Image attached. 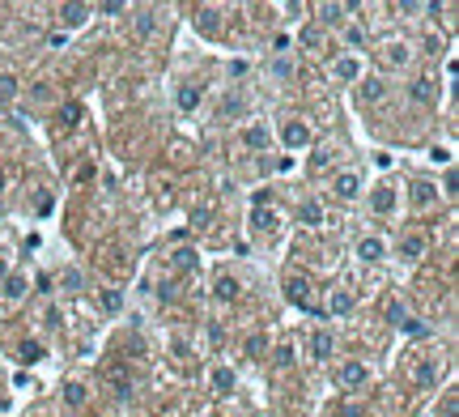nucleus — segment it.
I'll return each mask as SVG.
<instances>
[{"instance_id": "obj_10", "label": "nucleus", "mask_w": 459, "mask_h": 417, "mask_svg": "<svg viewBox=\"0 0 459 417\" xmlns=\"http://www.w3.org/2000/svg\"><path fill=\"white\" fill-rule=\"evenodd\" d=\"M298 217H302V226H319V222H323V205H319V201H302Z\"/></svg>"}, {"instance_id": "obj_22", "label": "nucleus", "mask_w": 459, "mask_h": 417, "mask_svg": "<svg viewBox=\"0 0 459 417\" xmlns=\"http://www.w3.org/2000/svg\"><path fill=\"white\" fill-rule=\"evenodd\" d=\"M43 358V345L39 340H21V362H39Z\"/></svg>"}, {"instance_id": "obj_29", "label": "nucleus", "mask_w": 459, "mask_h": 417, "mask_svg": "<svg viewBox=\"0 0 459 417\" xmlns=\"http://www.w3.org/2000/svg\"><path fill=\"white\" fill-rule=\"evenodd\" d=\"M5 294H9V298H21V294H26V281H21V277H9V281H5Z\"/></svg>"}, {"instance_id": "obj_5", "label": "nucleus", "mask_w": 459, "mask_h": 417, "mask_svg": "<svg viewBox=\"0 0 459 417\" xmlns=\"http://www.w3.org/2000/svg\"><path fill=\"white\" fill-rule=\"evenodd\" d=\"M60 396H64V405H68V409H81L90 391H85V383H81V379H68V383L60 387Z\"/></svg>"}, {"instance_id": "obj_34", "label": "nucleus", "mask_w": 459, "mask_h": 417, "mask_svg": "<svg viewBox=\"0 0 459 417\" xmlns=\"http://www.w3.org/2000/svg\"><path fill=\"white\" fill-rule=\"evenodd\" d=\"M289 362H294V349L280 345V349H276V366H289Z\"/></svg>"}, {"instance_id": "obj_7", "label": "nucleus", "mask_w": 459, "mask_h": 417, "mask_svg": "<svg viewBox=\"0 0 459 417\" xmlns=\"http://www.w3.org/2000/svg\"><path fill=\"white\" fill-rule=\"evenodd\" d=\"M382 252H387V243H382V238H362V243H357V256H362L366 264H374V260H382Z\"/></svg>"}, {"instance_id": "obj_20", "label": "nucleus", "mask_w": 459, "mask_h": 417, "mask_svg": "<svg viewBox=\"0 0 459 417\" xmlns=\"http://www.w3.org/2000/svg\"><path fill=\"white\" fill-rule=\"evenodd\" d=\"M200 103V90L196 85H183V90H178V107H183V111H192Z\"/></svg>"}, {"instance_id": "obj_37", "label": "nucleus", "mask_w": 459, "mask_h": 417, "mask_svg": "<svg viewBox=\"0 0 459 417\" xmlns=\"http://www.w3.org/2000/svg\"><path fill=\"white\" fill-rule=\"evenodd\" d=\"M0 187H5V175H0Z\"/></svg>"}, {"instance_id": "obj_11", "label": "nucleus", "mask_w": 459, "mask_h": 417, "mask_svg": "<svg viewBox=\"0 0 459 417\" xmlns=\"http://www.w3.org/2000/svg\"><path fill=\"white\" fill-rule=\"evenodd\" d=\"M85 17H90L85 5H64V9H60V21H64V26H81Z\"/></svg>"}, {"instance_id": "obj_8", "label": "nucleus", "mask_w": 459, "mask_h": 417, "mask_svg": "<svg viewBox=\"0 0 459 417\" xmlns=\"http://www.w3.org/2000/svg\"><path fill=\"white\" fill-rule=\"evenodd\" d=\"M370 209H374V213H391V209H396V187H374Z\"/></svg>"}, {"instance_id": "obj_12", "label": "nucleus", "mask_w": 459, "mask_h": 417, "mask_svg": "<svg viewBox=\"0 0 459 417\" xmlns=\"http://www.w3.org/2000/svg\"><path fill=\"white\" fill-rule=\"evenodd\" d=\"M336 77H340V81H357V77H362V64H357L353 56L336 60Z\"/></svg>"}, {"instance_id": "obj_15", "label": "nucleus", "mask_w": 459, "mask_h": 417, "mask_svg": "<svg viewBox=\"0 0 459 417\" xmlns=\"http://www.w3.org/2000/svg\"><path fill=\"white\" fill-rule=\"evenodd\" d=\"M243 141L251 145V150H264V145H268V128H260V124H251V128L243 132Z\"/></svg>"}, {"instance_id": "obj_28", "label": "nucleus", "mask_w": 459, "mask_h": 417, "mask_svg": "<svg viewBox=\"0 0 459 417\" xmlns=\"http://www.w3.org/2000/svg\"><path fill=\"white\" fill-rule=\"evenodd\" d=\"M264 349H268V340H264V336H251V340H247V358H260Z\"/></svg>"}, {"instance_id": "obj_32", "label": "nucleus", "mask_w": 459, "mask_h": 417, "mask_svg": "<svg viewBox=\"0 0 459 417\" xmlns=\"http://www.w3.org/2000/svg\"><path fill=\"white\" fill-rule=\"evenodd\" d=\"M378 94H382V85H378V81H366V85H362V98H366V103H374Z\"/></svg>"}, {"instance_id": "obj_30", "label": "nucleus", "mask_w": 459, "mask_h": 417, "mask_svg": "<svg viewBox=\"0 0 459 417\" xmlns=\"http://www.w3.org/2000/svg\"><path fill=\"white\" fill-rule=\"evenodd\" d=\"M76 119H81V107H64V111H60V124H64V128H72Z\"/></svg>"}, {"instance_id": "obj_2", "label": "nucleus", "mask_w": 459, "mask_h": 417, "mask_svg": "<svg viewBox=\"0 0 459 417\" xmlns=\"http://www.w3.org/2000/svg\"><path fill=\"white\" fill-rule=\"evenodd\" d=\"M285 298L302 311H311V285H306V277H289L285 281Z\"/></svg>"}, {"instance_id": "obj_24", "label": "nucleus", "mask_w": 459, "mask_h": 417, "mask_svg": "<svg viewBox=\"0 0 459 417\" xmlns=\"http://www.w3.org/2000/svg\"><path fill=\"white\" fill-rule=\"evenodd\" d=\"M192 264H196V252H192V247H178V252H174V268H192Z\"/></svg>"}, {"instance_id": "obj_14", "label": "nucleus", "mask_w": 459, "mask_h": 417, "mask_svg": "<svg viewBox=\"0 0 459 417\" xmlns=\"http://www.w3.org/2000/svg\"><path fill=\"white\" fill-rule=\"evenodd\" d=\"M217 298H221V303H229V298H238V281H234V277H229V273H221V277H217Z\"/></svg>"}, {"instance_id": "obj_4", "label": "nucleus", "mask_w": 459, "mask_h": 417, "mask_svg": "<svg viewBox=\"0 0 459 417\" xmlns=\"http://www.w3.org/2000/svg\"><path fill=\"white\" fill-rule=\"evenodd\" d=\"M332 187H336V196H340V201H357V192H362V179H357L353 170H340Z\"/></svg>"}, {"instance_id": "obj_31", "label": "nucleus", "mask_w": 459, "mask_h": 417, "mask_svg": "<svg viewBox=\"0 0 459 417\" xmlns=\"http://www.w3.org/2000/svg\"><path fill=\"white\" fill-rule=\"evenodd\" d=\"M64 289H81V273L76 268H64Z\"/></svg>"}, {"instance_id": "obj_33", "label": "nucleus", "mask_w": 459, "mask_h": 417, "mask_svg": "<svg viewBox=\"0 0 459 417\" xmlns=\"http://www.w3.org/2000/svg\"><path fill=\"white\" fill-rule=\"evenodd\" d=\"M302 47H319V30H315V26L302 30Z\"/></svg>"}, {"instance_id": "obj_35", "label": "nucleus", "mask_w": 459, "mask_h": 417, "mask_svg": "<svg viewBox=\"0 0 459 417\" xmlns=\"http://www.w3.org/2000/svg\"><path fill=\"white\" fill-rule=\"evenodd\" d=\"M136 30H141V34H149V30H153V17H149V13H141V21H136Z\"/></svg>"}, {"instance_id": "obj_19", "label": "nucleus", "mask_w": 459, "mask_h": 417, "mask_svg": "<svg viewBox=\"0 0 459 417\" xmlns=\"http://www.w3.org/2000/svg\"><path fill=\"white\" fill-rule=\"evenodd\" d=\"M213 387H217V391H229V387H234V371H229V366L213 371Z\"/></svg>"}, {"instance_id": "obj_1", "label": "nucleus", "mask_w": 459, "mask_h": 417, "mask_svg": "<svg viewBox=\"0 0 459 417\" xmlns=\"http://www.w3.org/2000/svg\"><path fill=\"white\" fill-rule=\"evenodd\" d=\"M336 383L340 387H362V383H370V371H366L362 362H345L340 371H336Z\"/></svg>"}, {"instance_id": "obj_25", "label": "nucleus", "mask_w": 459, "mask_h": 417, "mask_svg": "<svg viewBox=\"0 0 459 417\" xmlns=\"http://www.w3.org/2000/svg\"><path fill=\"white\" fill-rule=\"evenodd\" d=\"M13 94H17V81H13V77H0V107H5Z\"/></svg>"}, {"instance_id": "obj_27", "label": "nucleus", "mask_w": 459, "mask_h": 417, "mask_svg": "<svg viewBox=\"0 0 459 417\" xmlns=\"http://www.w3.org/2000/svg\"><path fill=\"white\" fill-rule=\"evenodd\" d=\"M251 226H255V230H272V213H264V209H255V217H251Z\"/></svg>"}, {"instance_id": "obj_36", "label": "nucleus", "mask_w": 459, "mask_h": 417, "mask_svg": "<svg viewBox=\"0 0 459 417\" xmlns=\"http://www.w3.org/2000/svg\"><path fill=\"white\" fill-rule=\"evenodd\" d=\"M5 273H9V264H5V260H0V277H5Z\"/></svg>"}, {"instance_id": "obj_21", "label": "nucleus", "mask_w": 459, "mask_h": 417, "mask_svg": "<svg viewBox=\"0 0 459 417\" xmlns=\"http://www.w3.org/2000/svg\"><path fill=\"white\" fill-rule=\"evenodd\" d=\"M315 358H332V332H315Z\"/></svg>"}, {"instance_id": "obj_13", "label": "nucleus", "mask_w": 459, "mask_h": 417, "mask_svg": "<svg viewBox=\"0 0 459 417\" xmlns=\"http://www.w3.org/2000/svg\"><path fill=\"white\" fill-rule=\"evenodd\" d=\"M196 30L217 34V9H196Z\"/></svg>"}, {"instance_id": "obj_16", "label": "nucleus", "mask_w": 459, "mask_h": 417, "mask_svg": "<svg viewBox=\"0 0 459 417\" xmlns=\"http://www.w3.org/2000/svg\"><path fill=\"white\" fill-rule=\"evenodd\" d=\"M434 201H438V192H434L429 183H413V205L425 209V205H434Z\"/></svg>"}, {"instance_id": "obj_3", "label": "nucleus", "mask_w": 459, "mask_h": 417, "mask_svg": "<svg viewBox=\"0 0 459 417\" xmlns=\"http://www.w3.org/2000/svg\"><path fill=\"white\" fill-rule=\"evenodd\" d=\"M387 320H391L396 328H404V332H417V336L425 332V328L413 320V315H408V307H404V303H387Z\"/></svg>"}, {"instance_id": "obj_6", "label": "nucleus", "mask_w": 459, "mask_h": 417, "mask_svg": "<svg viewBox=\"0 0 459 417\" xmlns=\"http://www.w3.org/2000/svg\"><path fill=\"white\" fill-rule=\"evenodd\" d=\"M285 145H289V150H302V145H311V128L298 124V119H289V124H285Z\"/></svg>"}, {"instance_id": "obj_23", "label": "nucleus", "mask_w": 459, "mask_h": 417, "mask_svg": "<svg viewBox=\"0 0 459 417\" xmlns=\"http://www.w3.org/2000/svg\"><path fill=\"white\" fill-rule=\"evenodd\" d=\"M434 379H438V362H425L421 371H417V383H421V387H429Z\"/></svg>"}, {"instance_id": "obj_9", "label": "nucleus", "mask_w": 459, "mask_h": 417, "mask_svg": "<svg viewBox=\"0 0 459 417\" xmlns=\"http://www.w3.org/2000/svg\"><path fill=\"white\" fill-rule=\"evenodd\" d=\"M400 256H404V260L425 256V234H404V238H400Z\"/></svg>"}, {"instance_id": "obj_17", "label": "nucleus", "mask_w": 459, "mask_h": 417, "mask_svg": "<svg viewBox=\"0 0 459 417\" xmlns=\"http://www.w3.org/2000/svg\"><path fill=\"white\" fill-rule=\"evenodd\" d=\"M349 13V5H319V21H327V26H332V21H340Z\"/></svg>"}, {"instance_id": "obj_18", "label": "nucleus", "mask_w": 459, "mask_h": 417, "mask_svg": "<svg viewBox=\"0 0 459 417\" xmlns=\"http://www.w3.org/2000/svg\"><path fill=\"white\" fill-rule=\"evenodd\" d=\"M349 311H353V294H345V289L332 294V315H349Z\"/></svg>"}, {"instance_id": "obj_26", "label": "nucleus", "mask_w": 459, "mask_h": 417, "mask_svg": "<svg viewBox=\"0 0 459 417\" xmlns=\"http://www.w3.org/2000/svg\"><path fill=\"white\" fill-rule=\"evenodd\" d=\"M413 94L421 98V103H429V98H434V81H429V77H421V81L413 85Z\"/></svg>"}]
</instances>
